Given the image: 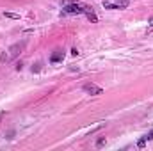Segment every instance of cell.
Wrapping results in <instances>:
<instances>
[{
  "mask_svg": "<svg viewBox=\"0 0 153 151\" xmlns=\"http://www.w3.org/2000/svg\"><path fill=\"white\" fill-rule=\"evenodd\" d=\"M61 4H62V14H87L93 11V7L75 0H61Z\"/></svg>",
  "mask_w": 153,
  "mask_h": 151,
  "instance_id": "6da1fadb",
  "label": "cell"
},
{
  "mask_svg": "<svg viewBox=\"0 0 153 151\" xmlns=\"http://www.w3.org/2000/svg\"><path fill=\"white\" fill-rule=\"evenodd\" d=\"M25 46H27V41L23 39V41H20V43H14L9 50H7V61H13V59H16L23 50H25Z\"/></svg>",
  "mask_w": 153,
  "mask_h": 151,
  "instance_id": "7a4b0ae2",
  "label": "cell"
},
{
  "mask_svg": "<svg viewBox=\"0 0 153 151\" xmlns=\"http://www.w3.org/2000/svg\"><path fill=\"white\" fill-rule=\"evenodd\" d=\"M84 93H87V94H93V96H98V94H102L103 93V89L100 87V85H96V84H84Z\"/></svg>",
  "mask_w": 153,
  "mask_h": 151,
  "instance_id": "3957f363",
  "label": "cell"
},
{
  "mask_svg": "<svg viewBox=\"0 0 153 151\" xmlns=\"http://www.w3.org/2000/svg\"><path fill=\"white\" fill-rule=\"evenodd\" d=\"M62 59H64V50H55V52L50 55V64L62 62Z\"/></svg>",
  "mask_w": 153,
  "mask_h": 151,
  "instance_id": "277c9868",
  "label": "cell"
},
{
  "mask_svg": "<svg viewBox=\"0 0 153 151\" xmlns=\"http://www.w3.org/2000/svg\"><path fill=\"white\" fill-rule=\"evenodd\" d=\"M85 16H87V20H89L91 23H96V21H98V16L94 14V11H91V13H87Z\"/></svg>",
  "mask_w": 153,
  "mask_h": 151,
  "instance_id": "5b68a950",
  "label": "cell"
},
{
  "mask_svg": "<svg viewBox=\"0 0 153 151\" xmlns=\"http://www.w3.org/2000/svg\"><path fill=\"white\" fill-rule=\"evenodd\" d=\"M146 142H148V139H146V135H143V137L137 141V148H144V146H146Z\"/></svg>",
  "mask_w": 153,
  "mask_h": 151,
  "instance_id": "8992f818",
  "label": "cell"
},
{
  "mask_svg": "<svg viewBox=\"0 0 153 151\" xmlns=\"http://www.w3.org/2000/svg\"><path fill=\"white\" fill-rule=\"evenodd\" d=\"M4 16L11 18V20H20V14H16V13H4Z\"/></svg>",
  "mask_w": 153,
  "mask_h": 151,
  "instance_id": "52a82bcc",
  "label": "cell"
},
{
  "mask_svg": "<svg viewBox=\"0 0 153 151\" xmlns=\"http://www.w3.org/2000/svg\"><path fill=\"white\" fill-rule=\"evenodd\" d=\"M116 4H119L123 9H126V7H128V4H130V0H117Z\"/></svg>",
  "mask_w": 153,
  "mask_h": 151,
  "instance_id": "ba28073f",
  "label": "cell"
},
{
  "mask_svg": "<svg viewBox=\"0 0 153 151\" xmlns=\"http://www.w3.org/2000/svg\"><path fill=\"white\" fill-rule=\"evenodd\" d=\"M102 146H105V139H103V137L96 141V148H102Z\"/></svg>",
  "mask_w": 153,
  "mask_h": 151,
  "instance_id": "9c48e42d",
  "label": "cell"
},
{
  "mask_svg": "<svg viewBox=\"0 0 153 151\" xmlns=\"http://www.w3.org/2000/svg\"><path fill=\"white\" fill-rule=\"evenodd\" d=\"M39 70H41V64H39V62H38V64H34V66H32V73H38Z\"/></svg>",
  "mask_w": 153,
  "mask_h": 151,
  "instance_id": "30bf717a",
  "label": "cell"
},
{
  "mask_svg": "<svg viewBox=\"0 0 153 151\" xmlns=\"http://www.w3.org/2000/svg\"><path fill=\"white\" fill-rule=\"evenodd\" d=\"M146 139H148V141H153V130H150V132L146 133Z\"/></svg>",
  "mask_w": 153,
  "mask_h": 151,
  "instance_id": "8fae6325",
  "label": "cell"
},
{
  "mask_svg": "<svg viewBox=\"0 0 153 151\" xmlns=\"http://www.w3.org/2000/svg\"><path fill=\"white\" fill-rule=\"evenodd\" d=\"M71 55H73V57L78 55V50H76V48H71Z\"/></svg>",
  "mask_w": 153,
  "mask_h": 151,
  "instance_id": "7c38bea8",
  "label": "cell"
},
{
  "mask_svg": "<svg viewBox=\"0 0 153 151\" xmlns=\"http://www.w3.org/2000/svg\"><path fill=\"white\" fill-rule=\"evenodd\" d=\"M13 137H14V130H11V132L7 133V139H13Z\"/></svg>",
  "mask_w": 153,
  "mask_h": 151,
  "instance_id": "4fadbf2b",
  "label": "cell"
},
{
  "mask_svg": "<svg viewBox=\"0 0 153 151\" xmlns=\"http://www.w3.org/2000/svg\"><path fill=\"white\" fill-rule=\"evenodd\" d=\"M148 23H150V25L153 27V16H150V18H148Z\"/></svg>",
  "mask_w": 153,
  "mask_h": 151,
  "instance_id": "5bb4252c",
  "label": "cell"
},
{
  "mask_svg": "<svg viewBox=\"0 0 153 151\" xmlns=\"http://www.w3.org/2000/svg\"><path fill=\"white\" fill-rule=\"evenodd\" d=\"M4 115H5V112H0V121H2V117H4Z\"/></svg>",
  "mask_w": 153,
  "mask_h": 151,
  "instance_id": "9a60e30c",
  "label": "cell"
}]
</instances>
